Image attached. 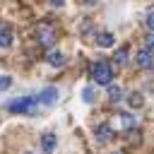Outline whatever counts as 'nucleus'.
<instances>
[{"label":"nucleus","instance_id":"nucleus-21","mask_svg":"<svg viewBox=\"0 0 154 154\" xmlns=\"http://www.w3.org/2000/svg\"><path fill=\"white\" fill-rule=\"evenodd\" d=\"M26 154H31V152H26Z\"/></svg>","mask_w":154,"mask_h":154},{"label":"nucleus","instance_id":"nucleus-10","mask_svg":"<svg viewBox=\"0 0 154 154\" xmlns=\"http://www.w3.org/2000/svg\"><path fill=\"white\" fill-rule=\"evenodd\" d=\"M96 41H99L101 48H111V46H113V34H101Z\"/></svg>","mask_w":154,"mask_h":154},{"label":"nucleus","instance_id":"nucleus-17","mask_svg":"<svg viewBox=\"0 0 154 154\" xmlns=\"http://www.w3.org/2000/svg\"><path fill=\"white\" fill-rule=\"evenodd\" d=\"M130 103H132V106H140V103H142L140 94H132V96H130Z\"/></svg>","mask_w":154,"mask_h":154},{"label":"nucleus","instance_id":"nucleus-6","mask_svg":"<svg viewBox=\"0 0 154 154\" xmlns=\"http://www.w3.org/2000/svg\"><path fill=\"white\" fill-rule=\"evenodd\" d=\"M111 135H113V130H111V125H106V123H101V125H96V137H99L101 142H108V140H111Z\"/></svg>","mask_w":154,"mask_h":154},{"label":"nucleus","instance_id":"nucleus-16","mask_svg":"<svg viewBox=\"0 0 154 154\" xmlns=\"http://www.w3.org/2000/svg\"><path fill=\"white\" fill-rule=\"evenodd\" d=\"M147 26L152 29V34H154V12H149L147 14Z\"/></svg>","mask_w":154,"mask_h":154},{"label":"nucleus","instance_id":"nucleus-7","mask_svg":"<svg viewBox=\"0 0 154 154\" xmlns=\"http://www.w3.org/2000/svg\"><path fill=\"white\" fill-rule=\"evenodd\" d=\"M48 63H51L53 67H60V65H65V58H63V53L51 51V53H48Z\"/></svg>","mask_w":154,"mask_h":154},{"label":"nucleus","instance_id":"nucleus-8","mask_svg":"<svg viewBox=\"0 0 154 154\" xmlns=\"http://www.w3.org/2000/svg\"><path fill=\"white\" fill-rule=\"evenodd\" d=\"M41 144H43V149H46V152H53V149H55V135H51V132H48V135H43Z\"/></svg>","mask_w":154,"mask_h":154},{"label":"nucleus","instance_id":"nucleus-19","mask_svg":"<svg viewBox=\"0 0 154 154\" xmlns=\"http://www.w3.org/2000/svg\"><path fill=\"white\" fill-rule=\"evenodd\" d=\"M51 2H55V5H60V2H63V0H51Z\"/></svg>","mask_w":154,"mask_h":154},{"label":"nucleus","instance_id":"nucleus-5","mask_svg":"<svg viewBox=\"0 0 154 154\" xmlns=\"http://www.w3.org/2000/svg\"><path fill=\"white\" fill-rule=\"evenodd\" d=\"M55 99H58V89H53V87H48L38 94V103H53Z\"/></svg>","mask_w":154,"mask_h":154},{"label":"nucleus","instance_id":"nucleus-20","mask_svg":"<svg viewBox=\"0 0 154 154\" xmlns=\"http://www.w3.org/2000/svg\"><path fill=\"white\" fill-rule=\"evenodd\" d=\"M113 154H120V152H113Z\"/></svg>","mask_w":154,"mask_h":154},{"label":"nucleus","instance_id":"nucleus-2","mask_svg":"<svg viewBox=\"0 0 154 154\" xmlns=\"http://www.w3.org/2000/svg\"><path fill=\"white\" fill-rule=\"evenodd\" d=\"M36 106H38V96H24V99H17V101L7 103V108L12 113H31Z\"/></svg>","mask_w":154,"mask_h":154},{"label":"nucleus","instance_id":"nucleus-14","mask_svg":"<svg viewBox=\"0 0 154 154\" xmlns=\"http://www.w3.org/2000/svg\"><path fill=\"white\" fill-rule=\"evenodd\" d=\"M144 51H149V53H154V34H149V36L144 38Z\"/></svg>","mask_w":154,"mask_h":154},{"label":"nucleus","instance_id":"nucleus-4","mask_svg":"<svg viewBox=\"0 0 154 154\" xmlns=\"http://www.w3.org/2000/svg\"><path fill=\"white\" fill-rule=\"evenodd\" d=\"M135 60H137L140 67H152V65H154V58H152L149 51H140V53L135 55Z\"/></svg>","mask_w":154,"mask_h":154},{"label":"nucleus","instance_id":"nucleus-11","mask_svg":"<svg viewBox=\"0 0 154 154\" xmlns=\"http://www.w3.org/2000/svg\"><path fill=\"white\" fill-rule=\"evenodd\" d=\"M125 60H128V46H120L116 51V65H123Z\"/></svg>","mask_w":154,"mask_h":154},{"label":"nucleus","instance_id":"nucleus-1","mask_svg":"<svg viewBox=\"0 0 154 154\" xmlns=\"http://www.w3.org/2000/svg\"><path fill=\"white\" fill-rule=\"evenodd\" d=\"M91 77H94V82H96V84L108 87V84H111V79H113V70H111V65H108V63H96V65L91 67Z\"/></svg>","mask_w":154,"mask_h":154},{"label":"nucleus","instance_id":"nucleus-9","mask_svg":"<svg viewBox=\"0 0 154 154\" xmlns=\"http://www.w3.org/2000/svg\"><path fill=\"white\" fill-rule=\"evenodd\" d=\"M10 43H12V34H10V29H7V26H2V29H0V46H2V48H7Z\"/></svg>","mask_w":154,"mask_h":154},{"label":"nucleus","instance_id":"nucleus-13","mask_svg":"<svg viewBox=\"0 0 154 154\" xmlns=\"http://www.w3.org/2000/svg\"><path fill=\"white\" fill-rule=\"evenodd\" d=\"M120 120H123L125 128H132V125H135V118H132L130 113H120Z\"/></svg>","mask_w":154,"mask_h":154},{"label":"nucleus","instance_id":"nucleus-15","mask_svg":"<svg viewBox=\"0 0 154 154\" xmlns=\"http://www.w3.org/2000/svg\"><path fill=\"white\" fill-rule=\"evenodd\" d=\"M10 84H12V79H10V77H0V91H5Z\"/></svg>","mask_w":154,"mask_h":154},{"label":"nucleus","instance_id":"nucleus-12","mask_svg":"<svg viewBox=\"0 0 154 154\" xmlns=\"http://www.w3.org/2000/svg\"><path fill=\"white\" fill-rule=\"evenodd\" d=\"M108 96H111V101H120V99H123L120 87H111V89H108Z\"/></svg>","mask_w":154,"mask_h":154},{"label":"nucleus","instance_id":"nucleus-3","mask_svg":"<svg viewBox=\"0 0 154 154\" xmlns=\"http://www.w3.org/2000/svg\"><path fill=\"white\" fill-rule=\"evenodd\" d=\"M43 48H51L53 46V41H55V31L51 29V26H41L38 29V38H36Z\"/></svg>","mask_w":154,"mask_h":154},{"label":"nucleus","instance_id":"nucleus-18","mask_svg":"<svg viewBox=\"0 0 154 154\" xmlns=\"http://www.w3.org/2000/svg\"><path fill=\"white\" fill-rule=\"evenodd\" d=\"M94 96H91V89H84V101H91Z\"/></svg>","mask_w":154,"mask_h":154}]
</instances>
